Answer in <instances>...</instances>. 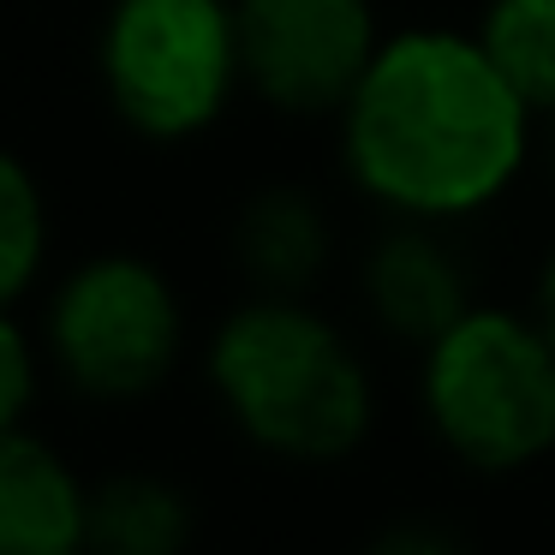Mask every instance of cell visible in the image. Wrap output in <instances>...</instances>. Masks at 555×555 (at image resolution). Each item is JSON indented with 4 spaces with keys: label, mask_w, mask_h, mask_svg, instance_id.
<instances>
[{
    "label": "cell",
    "mask_w": 555,
    "mask_h": 555,
    "mask_svg": "<svg viewBox=\"0 0 555 555\" xmlns=\"http://www.w3.org/2000/svg\"><path fill=\"white\" fill-rule=\"evenodd\" d=\"M359 299L388 340L430 347L478 305V287H472L466 251L454 245V228L388 216V228L359 257Z\"/></svg>",
    "instance_id": "cell-7"
},
{
    "label": "cell",
    "mask_w": 555,
    "mask_h": 555,
    "mask_svg": "<svg viewBox=\"0 0 555 555\" xmlns=\"http://www.w3.org/2000/svg\"><path fill=\"white\" fill-rule=\"evenodd\" d=\"M54 383V364L42 352V335L25 311H7L0 323V430H18L30 424V412L42 406Z\"/></svg>",
    "instance_id": "cell-13"
},
{
    "label": "cell",
    "mask_w": 555,
    "mask_h": 555,
    "mask_svg": "<svg viewBox=\"0 0 555 555\" xmlns=\"http://www.w3.org/2000/svg\"><path fill=\"white\" fill-rule=\"evenodd\" d=\"M478 37L538 114H555V0H483Z\"/></svg>",
    "instance_id": "cell-12"
},
{
    "label": "cell",
    "mask_w": 555,
    "mask_h": 555,
    "mask_svg": "<svg viewBox=\"0 0 555 555\" xmlns=\"http://www.w3.org/2000/svg\"><path fill=\"white\" fill-rule=\"evenodd\" d=\"M245 96L287 120H335L383 49L376 0H233Z\"/></svg>",
    "instance_id": "cell-6"
},
{
    "label": "cell",
    "mask_w": 555,
    "mask_h": 555,
    "mask_svg": "<svg viewBox=\"0 0 555 555\" xmlns=\"http://www.w3.org/2000/svg\"><path fill=\"white\" fill-rule=\"evenodd\" d=\"M233 263L251 293L311 299L335 269V216L311 185H263L233 221Z\"/></svg>",
    "instance_id": "cell-9"
},
{
    "label": "cell",
    "mask_w": 555,
    "mask_h": 555,
    "mask_svg": "<svg viewBox=\"0 0 555 555\" xmlns=\"http://www.w3.org/2000/svg\"><path fill=\"white\" fill-rule=\"evenodd\" d=\"M531 311H538V323L550 328V340H555V240L543 245V263H538V293H531Z\"/></svg>",
    "instance_id": "cell-15"
},
{
    "label": "cell",
    "mask_w": 555,
    "mask_h": 555,
    "mask_svg": "<svg viewBox=\"0 0 555 555\" xmlns=\"http://www.w3.org/2000/svg\"><path fill=\"white\" fill-rule=\"evenodd\" d=\"M538 156H543V168H550V180H555V114H543V144H538Z\"/></svg>",
    "instance_id": "cell-16"
},
{
    "label": "cell",
    "mask_w": 555,
    "mask_h": 555,
    "mask_svg": "<svg viewBox=\"0 0 555 555\" xmlns=\"http://www.w3.org/2000/svg\"><path fill=\"white\" fill-rule=\"evenodd\" d=\"M359 555H472L466 538H460L448 519H430V514H406L395 526H383Z\"/></svg>",
    "instance_id": "cell-14"
},
{
    "label": "cell",
    "mask_w": 555,
    "mask_h": 555,
    "mask_svg": "<svg viewBox=\"0 0 555 555\" xmlns=\"http://www.w3.org/2000/svg\"><path fill=\"white\" fill-rule=\"evenodd\" d=\"M197 502L156 466L108 472L90 495V555H192Z\"/></svg>",
    "instance_id": "cell-10"
},
{
    "label": "cell",
    "mask_w": 555,
    "mask_h": 555,
    "mask_svg": "<svg viewBox=\"0 0 555 555\" xmlns=\"http://www.w3.org/2000/svg\"><path fill=\"white\" fill-rule=\"evenodd\" d=\"M204 383L233 436L281 466H340L376 430V371L317 299H240L204 340Z\"/></svg>",
    "instance_id": "cell-2"
},
{
    "label": "cell",
    "mask_w": 555,
    "mask_h": 555,
    "mask_svg": "<svg viewBox=\"0 0 555 555\" xmlns=\"http://www.w3.org/2000/svg\"><path fill=\"white\" fill-rule=\"evenodd\" d=\"M418 412L436 448L478 478H519L555 454V340L538 311L478 299L418 347Z\"/></svg>",
    "instance_id": "cell-3"
},
{
    "label": "cell",
    "mask_w": 555,
    "mask_h": 555,
    "mask_svg": "<svg viewBox=\"0 0 555 555\" xmlns=\"http://www.w3.org/2000/svg\"><path fill=\"white\" fill-rule=\"evenodd\" d=\"M96 85L144 144H197L245 96L233 0H108L96 25Z\"/></svg>",
    "instance_id": "cell-5"
},
{
    "label": "cell",
    "mask_w": 555,
    "mask_h": 555,
    "mask_svg": "<svg viewBox=\"0 0 555 555\" xmlns=\"http://www.w3.org/2000/svg\"><path fill=\"white\" fill-rule=\"evenodd\" d=\"M335 132L347 185L383 216L460 228L526 180L543 114L478 25H406L383 37Z\"/></svg>",
    "instance_id": "cell-1"
},
{
    "label": "cell",
    "mask_w": 555,
    "mask_h": 555,
    "mask_svg": "<svg viewBox=\"0 0 555 555\" xmlns=\"http://www.w3.org/2000/svg\"><path fill=\"white\" fill-rule=\"evenodd\" d=\"M90 495L42 430H0V555H90Z\"/></svg>",
    "instance_id": "cell-8"
},
{
    "label": "cell",
    "mask_w": 555,
    "mask_h": 555,
    "mask_svg": "<svg viewBox=\"0 0 555 555\" xmlns=\"http://www.w3.org/2000/svg\"><path fill=\"white\" fill-rule=\"evenodd\" d=\"M54 257V209L42 192L37 168L25 156L0 162V293L7 311H25L30 293L49 281Z\"/></svg>",
    "instance_id": "cell-11"
},
{
    "label": "cell",
    "mask_w": 555,
    "mask_h": 555,
    "mask_svg": "<svg viewBox=\"0 0 555 555\" xmlns=\"http://www.w3.org/2000/svg\"><path fill=\"white\" fill-rule=\"evenodd\" d=\"M54 383L96 406H138L180 376L192 323L173 275L144 251H90L49 281L37 311Z\"/></svg>",
    "instance_id": "cell-4"
}]
</instances>
